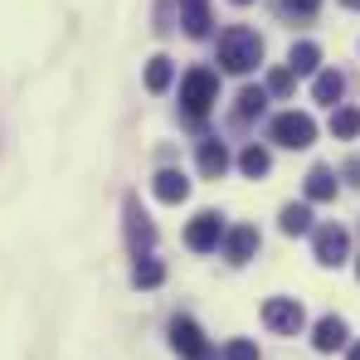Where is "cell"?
I'll list each match as a JSON object with an SVG mask.
<instances>
[{"label": "cell", "instance_id": "obj_1", "mask_svg": "<svg viewBox=\"0 0 360 360\" xmlns=\"http://www.w3.org/2000/svg\"><path fill=\"white\" fill-rule=\"evenodd\" d=\"M214 54H219V68H224V73H253V68L263 63V39H258L248 25H229V30L219 34Z\"/></svg>", "mask_w": 360, "mask_h": 360}, {"label": "cell", "instance_id": "obj_2", "mask_svg": "<svg viewBox=\"0 0 360 360\" xmlns=\"http://www.w3.org/2000/svg\"><path fill=\"white\" fill-rule=\"evenodd\" d=\"M219 103V73H210V68H190L185 78H180V112L185 122H205V112Z\"/></svg>", "mask_w": 360, "mask_h": 360}, {"label": "cell", "instance_id": "obj_3", "mask_svg": "<svg viewBox=\"0 0 360 360\" xmlns=\"http://www.w3.org/2000/svg\"><path fill=\"white\" fill-rule=\"evenodd\" d=\"M268 141H278L288 151H307L316 141V122L307 117V112H278V117L268 122Z\"/></svg>", "mask_w": 360, "mask_h": 360}, {"label": "cell", "instance_id": "obj_4", "mask_svg": "<svg viewBox=\"0 0 360 360\" xmlns=\"http://www.w3.org/2000/svg\"><path fill=\"white\" fill-rule=\"evenodd\" d=\"M263 326L278 331V336H297L307 326V311H302L297 297H268L263 302Z\"/></svg>", "mask_w": 360, "mask_h": 360}, {"label": "cell", "instance_id": "obj_5", "mask_svg": "<svg viewBox=\"0 0 360 360\" xmlns=\"http://www.w3.org/2000/svg\"><path fill=\"white\" fill-rule=\"evenodd\" d=\"M311 253H316L321 268H341V263L351 258V234H346L341 224H321V229L311 234Z\"/></svg>", "mask_w": 360, "mask_h": 360}, {"label": "cell", "instance_id": "obj_6", "mask_svg": "<svg viewBox=\"0 0 360 360\" xmlns=\"http://www.w3.org/2000/svg\"><path fill=\"white\" fill-rule=\"evenodd\" d=\"M171 346H176V356H185V360H219V351L205 341V331H200L190 316H176V321H171Z\"/></svg>", "mask_w": 360, "mask_h": 360}, {"label": "cell", "instance_id": "obj_7", "mask_svg": "<svg viewBox=\"0 0 360 360\" xmlns=\"http://www.w3.org/2000/svg\"><path fill=\"white\" fill-rule=\"evenodd\" d=\"M224 234H229V229H224V219H219L214 210H200V214L185 224V243H190L195 253H214V248L224 243Z\"/></svg>", "mask_w": 360, "mask_h": 360}, {"label": "cell", "instance_id": "obj_8", "mask_svg": "<svg viewBox=\"0 0 360 360\" xmlns=\"http://www.w3.org/2000/svg\"><path fill=\"white\" fill-rule=\"evenodd\" d=\"M127 243H131V253H136V258H146V253H151V243H156V224H151V214L141 210V200H136V195H127Z\"/></svg>", "mask_w": 360, "mask_h": 360}, {"label": "cell", "instance_id": "obj_9", "mask_svg": "<svg viewBox=\"0 0 360 360\" xmlns=\"http://www.w3.org/2000/svg\"><path fill=\"white\" fill-rule=\"evenodd\" d=\"M258 229H253V224H234V229H229V234H224V258H229V263H248V258H253V253H258Z\"/></svg>", "mask_w": 360, "mask_h": 360}, {"label": "cell", "instance_id": "obj_10", "mask_svg": "<svg viewBox=\"0 0 360 360\" xmlns=\"http://www.w3.org/2000/svg\"><path fill=\"white\" fill-rule=\"evenodd\" d=\"M346 336H351V331H346V321H341V316H321V321H316V331H311V346H316L321 356H331V351H341V346H346Z\"/></svg>", "mask_w": 360, "mask_h": 360}, {"label": "cell", "instance_id": "obj_11", "mask_svg": "<svg viewBox=\"0 0 360 360\" xmlns=\"http://www.w3.org/2000/svg\"><path fill=\"white\" fill-rule=\"evenodd\" d=\"M176 5H180V25H185V34H190V39H205L210 25H214V20H210V0H176Z\"/></svg>", "mask_w": 360, "mask_h": 360}, {"label": "cell", "instance_id": "obj_12", "mask_svg": "<svg viewBox=\"0 0 360 360\" xmlns=\"http://www.w3.org/2000/svg\"><path fill=\"white\" fill-rule=\"evenodd\" d=\"M302 190H307V205H326V200H336V171H331V166H311Z\"/></svg>", "mask_w": 360, "mask_h": 360}, {"label": "cell", "instance_id": "obj_13", "mask_svg": "<svg viewBox=\"0 0 360 360\" xmlns=\"http://www.w3.org/2000/svg\"><path fill=\"white\" fill-rule=\"evenodd\" d=\"M224 171H229V146H224V141H214V136H210V141H200V176H205V180H219Z\"/></svg>", "mask_w": 360, "mask_h": 360}, {"label": "cell", "instance_id": "obj_14", "mask_svg": "<svg viewBox=\"0 0 360 360\" xmlns=\"http://www.w3.org/2000/svg\"><path fill=\"white\" fill-rule=\"evenodd\" d=\"M311 98H316L321 108H341V98H346V78H341L336 68L316 73V83H311Z\"/></svg>", "mask_w": 360, "mask_h": 360}, {"label": "cell", "instance_id": "obj_15", "mask_svg": "<svg viewBox=\"0 0 360 360\" xmlns=\"http://www.w3.org/2000/svg\"><path fill=\"white\" fill-rule=\"evenodd\" d=\"M151 190H156V200H161V205H180V200L190 195V180L180 176V171H161Z\"/></svg>", "mask_w": 360, "mask_h": 360}, {"label": "cell", "instance_id": "obj_16", "mask_svg": "<svg viewBox=\"0 0 360 360\" xmlns=\"http://www.w3.org/2000/svg\"><path fill=\"white\" fill-rule=\"evenodd\" d=\"M288 68H292V73H316V68H321V49H316V44H311V39H297V44H292V49H288Z\"/></svg>", "mask_w": 360, "mask_h": 360}, {"label": "cell", "instance_id": "obj_17", "mask_svg": "<svg viewBox=\"0 0 360 360\" xmlns=\"http://www.w3.org/2000/svg\"><path fill=\"white\" fill-rule=\"evenodd\" d=\"M239 171H243L248 180L268 176V171H273V156H268V146H258V141H253V146H243V151H239Z\"/></svg>", "mask_w": 360, "mask_h": 360}, {"label": "cell", "instance_id": "obj_18", "mask_svg": "<svg viewBox=\"0 0 360 360\" xmlns=\"http://www.w3.org/2000/svg\"><path fill=\"white\" fill-rule=\"evenodd\" d=\"M131 283H136V288H146V292H151V288H161V283H166V263H161V258H151V253H146V258H136Z\"/></svg>", "mask_w": 360, "mask_h": 360}, {"label": "cell", "instance_id": "obj_19", "mask_svg": "<svg viewBox=\"0 0 360 360\" xmlns=\"http://www.w3.org/2000/svg\"><path fill=\"white\" fill-rule=\"evenodd\" d=\"M263 108H268V88H243L239 98H234V117L239 122L263 117Z\"/></svg>", "mask_w": 360, "mask_h": 360}, {"label": "cell", "instance_id": "obj_20", "mask_svg": "<svg viewBox=\"0 0 360 360\" xmlns=\"http://www.w3.org/2000/svg\"><path fill=\"white\" fill-rule=\"evenodd\" d=\"M176 83V63L166 59V54H156V59L146 63V93H166Z\"/></svg>", "mask_w": 360, "mask_h": 360}, {"label": "cell", "instance_id": "obj_21", "mask_svg": "<svg viewBox=\"0 0 360 360\" xmlns=\"http://www.w3.org/2000/svg\"><path fill=\"white\" fill-rule=\"evenodd\" d=\"M331 136L336 141L360 136V108H331Z\"/></svg>", "mask_w": 360, "mask_h": 360}, {"label": "cell", "instance_id": "obj_22", "mask_svg": "<svg viewBox=\"0 0 360 360\" xmlns=\"http://www.w3.org/2000/svg\"><path fill=\"white\" fill-rule=\"evenodd\" d=\"M278 224H283V234H311V205H288Z\"/></svg>", "mask_w": 360, "mask_h": 360}, {"label": "cell", "instance_id": "obj_23", "mask_svg": "<svg viewBox=\"0 0 360 360\" xmlns=\"http://www.w3.org/2000/svg\"><path fill=\"white\" fill-rule=\"evenodd\" d=\"M292 83H297V73H292L288 63L268 73V93H273V98H288V93H292Z\"/></svg>", "mask_w": 360, "mask_h": 360}, {"label": "cell", "instance_id": "obj_24", "mask_svg": "<svg viewBox=\"0 0 360 360\" xmlns=\"http://www.w3.org/2000/svg\"><path fill=\"white\" fill-rule=\"evenodd\" d=\"M278 10H283L288 20H311V15L321 10V0H278Z\"/></svg>", "mask_w": 360, "mask_h": 360}, {"label": "cell", "instance_id": "obj_25", "mask_svg": "<svg viewBox=\"0 0 360 360\" xmlns=\"http://www.w3.org/2000/svg\"><path fill=\"white\" fill-rule=\"evenodd\" d=\"M224 360H258V346H253V341H229V346H224Z\"/></svg>", "mask_w": 360, "mask_h": 360}, {"label": "cell", "instance_id": "obj_26", "mask_svg": "<svg viewBox=\"0 0 360 360\" xmlns=\"http://www.w3.org/2000/svg\"><path fill=\"white\" fill-rule=\"evenodd\" d=\"M351 360H360V341H356V346H351Z\"/></svg>", "mask_w": 360, "mask_h": 360}, {"label": "cell", "instance_id": "obj_27", "mask_svg": "<svg viewBox=\"0 0 360 360\" xmlns=\"http://www.w3.org/2000/svg\"><path fill=\"white\" fill-rule=\"evenodd\" d=\"M346 10H360V0H346Z\"/></svg>", "mask_w": 360, "mask_h": 360}, {"label": "cell", "instance_id": "obj_28", "mask_svg": "<svg viewBox=\"0 0 360 360\" xmlns=\"http://www.w3.org/2000/svg\"><path fill=\"white\" fill-rule=\"evenodd\" d=\"M234 5H253V0H234Z\"/></svg>", "mask_w": 360, "mask_h": 360}, {"label": "cell", "instance_id": "obj_29", "mask_svg": "<svg viewBox=\"0 0 360 360\" xmlns=\"http://www.w3.org/2000/svg\"><path fill=\"white\" fill-rule=\"evenodd\" d=\"M356 273H360V268H356Z\"/></svg>", "mask_w": 360, "mask_h": 360}]
</instances>
